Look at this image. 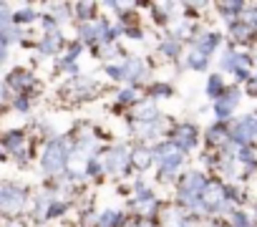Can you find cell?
I'll return each mask as SVG.
<instances>
[{"label": "cell", "mask_w": 257, "mask_h": 227, "mask_svg": "<svg viewBox=\"0 0 257 227\" xmlns=\"http://www.w3.org/2000/svg\"><path fill=\"white\" fill-rule=\"evenodd\" d=\"M207 88H209V93H212V96H217V93H222V91H224V83H222V78H219V76H212Z\"/></svg>", "instance_id": "obj_1"}]
</instances>
